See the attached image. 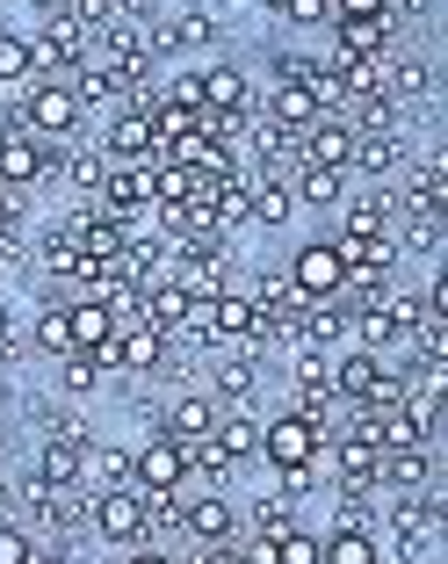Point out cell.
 Returning a JSON list of instances; mask_svg holds the SVG:
<instances>
[{
  "label": "cell",
  "mask_w": 448,
  "mask_h": 564,
  "mask_svg": "<svg viewBox=\"0 0 448 564\" xmlns=\"http://www.w3.org/2000/svg\"><path fill=\"white\" fill-rule=\"evenodd\" d=\"M0 131H22V138H44V145H66L73 131H80V95H73L66 80H36L30 95H22V109H8V123Z\"/></svg>",
  "instance_id": "obj_1"
},
{
  "label": "cell",
  "mask_w": 448,
  "mask_h": 564,
  "mask_svg": "<svg viewBox=\"0 0 448 564\" xmlns=\"http://www.w3.org/2000/svg\"><path fill=\"white\" fill-rule=\"evenodd\" d=\"M87 529L101 535V543H152L145 529V492L138 485H109V492H87Z\"/></svg>",
  "instance_id": "obj_2"
},
{
  "label": "cell",
  "mask_w": 448,
  "mask_h": 564,
  "mask_svg": "<svg viewBox=\"0 0 448 564\" xmlns=\"http://www.w3.org/2000/svg\"><path fill=\"white\" fill-rule=\"evenodd\" d=\"M131 485H138V492H182V485H188V448L174 442V434L152 427V442L131 448Z\"/></svg>",
  "instance_id": "obj_3"
},
{
  "label": "cell",
  "mask_w": 448,
  "mask_h": 564,
  "mask_svg": "<svg viewBox=\"0 0 448 564\" xmlns=\"http://www.w3.org/2000/svg\"><path fill=\"white\" fill-rule=\"evenodd\" d=\"M101 210L123 217V225H138V217H152V160H109V174H101Z\"/></svg>",
  "instance_id": "obj_4"
},
{
  "label": "cell",
  "mask_w": 448,
  "mask_h": 564,
  "mask_svg": "<svg viewBox=\"0 0 448 564\" xmlns=\"http://www.w3.org/2000/svg\"><path fill=\"white\" fill-rule=\"evenodd\" d=\"M289 282H297L304 304H332L348 290V261L332 253V239H312V247H297V261H289Z\"/></svg>",
  "instance_id": "obj_5"
},
{
  "label": "cell",
  "mask_w": 448,
  "mask_h": 564,
  "mask_svg": "<svg viewBox=\"0 0 448 564\" xmlns=\"http://www.w3.org/2000/svg\"><path fill=\"white\" fill-rule=\"evenodd\" d=\"M318 442H326V434L304 427L297 413L261 420V464H267V470H304V464H318Z\"/></svg>",
  "instance_id": "obj_6"
},
{
  "label": "cell",
  "mask_w": 448,
  "mask_h": 564,
  "mask_svg": "<svg viewBox=\"0 0 448 564\" xmlns=\"http://www.w3.org/2000/svg\"><path fill=\"white\" fill-rule=\"evenodd\" d=\"M30 44H36V66L73 73V66L87 58V51H95V30H87V22L73 15V8H51V15H44V30H36Z\"/></svg>",
  "instance_id": "obj_7"
},
{
  "label": "cell",
  "mask_w": 448,
  "mask_h": 564,
  "mask_svg": "<svg viewBox=\"0 0 448 564\" xmlns=\"http://www.w3.org/2000/svg\"><path fill=\"white\" fill-rule=\"evenodd\" d=\"M58 174V145L44 138H22V131H0V182L8 188H36Z\"/></svg>",
  "instance_id": "obj_8"
},
{
  "label": "cell",
  "mask_w": 448,
  "mask_h": 564,
  "mask_svg": "<svg viewBox=\"0 0 448 564\" xmlns=\"http://www.w3.org/2000/svg\"><path fill=\"white\" fill-rule=\"evenodd\" d=\"M267 117L261 123H275V131H289V138H304L318 117H326V101H318V87H304V80H275L267 87V101H261Z\"/></svg>",
  "instance_id": "obj_9"
},
{
  "label": "cell",
  "mask_w": 448,
  "mask_h": 564,
  "mask_svg": "<svg viewBox=\"0 0 448 564\" xmlns=\"http://www.w3.org/2000/svg\"><path fill=\"white\" fill-rule=\"evenodd\" d=\"M101 152H109V160H152V152H160L145 101H123L117 117H109V131H101Z\"/></svg>",
  "instance_id": "obj_10"
},
{
  "label": "cell",
  "mask_w": 448,
  "mask_h": 564,
  "mask_svg": "<svg viewBox=\"0 0 448 564\" xmlns=\"http://www.w3.org/2000/svg\"><path fill=\"white\" fill-rule=\"evenodd\" d=\"M210 427H217V399L210 391H182V399H166V413H160V434H174L182 448L210 442Z\"/></svg>",
  "instance_id": "obj_11"
},
{
  "label": "cell",
  "mask_w": 448,
  "mask_h": 564,
  "mask_svg": "<svg viewBox=\"0 0 448 564\" xmlns=\"http://www.w3.org/2000/svg\"><path fill=\"white\" fill-rule=\"evenodd\" d=\"M297 160L304 166H340V174H348V160H354V123L348 117H318L312 131L297 138Z\"/></svg>",
  "instance_id": "obj_12"
},
{
  "label": "cell",
  "mask_w": 448,
  "mask_h": 564,
  "mask_svg": "<svg viewBox=\"0 0 448 564\" xmlns=\"http://www.w3.org/2000/svg\"><path fill=\"white\" fill-rule=\"evenodd\" d=\"M434 485V448H383L376 456V492H427Z\"/></svg>",
  "instance_id": "obj_13"
},
{
  "label": "cell",
  "mask_w": 448,
  "mask_h": 564,
  "mask_svg": "<svg viewBox=\"0 0 448 564\" xmlns=\"http://www.w3.org/2000/svg\"><path fill=\"white\" fill-rule=\"evenodd\" d=\"M383 377H391V369H383V355L354 348V355H340V362H332V399L369 405V399H376V383H383Z\"/></svg>",
  "instance_id": "obj_14"
},
{
  "label": "cell",
  "mask_w": 448,
  "mask_h": 564,
  "mask_svg": "<svg viewBox=\"0 0 448 564\" xmlns=\"http://www.w3.org/2000/svg\"><path fill=\"white\" fill-rule=\"evenodd\" d=\"M182 529L196 535V543H232L239 514H232V499H225V492H203V499H182Z\"/></svg>",
  "instance_id": "obj_15"
},
{
  "label": "cell",
  "mask_w": 448,
  "mask_h": 564,
  "mask_svg": "<svg viewBox=\"0 0 448 564\" xmlns=\"http://www.w3.org/2000/svg\"><path fill=\"white\" fill-rule=\"evenodd\" d=\"M210 448L225 456V464H247V456H261V420H253V405H232V413H217Z\"/></svg>",
  "instance_id": "obj_16"
},
{
  "label": "cell",
  "mask_w": 448,
  "mask_h": 564,
  "mask_svg": "<svg viewBox=\"0 0 448 564\" xmlns=\"http://www.w3.org/2000/svg\"><path fill=\"white\" fill-rule=\"evenodd\" d=\"M166 362V333L145 326V318H131V326H117V369H131V377H145V369Z\"/></svg>",
  "instance_id": "obj_17"
},
{
  "label": "cell",
  "mask_w": 448,
  "mask_h": 564,
  "mask_svg": "<svg viewBox=\"0 0 448 564\" xmlns=\"http://www.w3.org/2000/svg\"><path fill=\"white\" fill-rule=\"evenodd\" d=\"M210 383H217V399H232V405H253L261 399V355H217V369H210Z\"/></svg>",
  "instance_id": "obj_18"
},
{
  "label": "cell",
  "mask_w": 448,
  "mask_h": 564,
  "mask_svg": "<svg viewBox=\"0 0 448 564\" xmlns=\"http://www.w3.org/2000/svg\"><path fill=\"white\" fill-rule=\"evenodd\" d=\"M80 464H87V442H36V485L80 492Z\"/></svg>",
  "instance_id": "obj_19"
},
{
  "label": "cell",
  "mask_w": 448,
  "mask_h": 564,
  "mask_svg": "<svg viewBox=\"0 0 448 564\" xmlns=\"http://www.w3.org/2000/svg\"><path fill=\"white\" fill-rule=\"evenodd\" d=\"M354 174H369V182H398V174H405V138H391V131H383V138H354Z\"/></svg>",
  "instance_id": "obj_20"
},
{
  "label": "cell",
  "mask_w": 448,
  "mask_h": 564,
  "mask_svg": "<svg viewBox=\"0 0 448 564\" xmlns=\"http://www.w3.org/2000/svg\"><path fill=\"white\" fill-rule=\"evenodd\" d=\"M391 30L398 22H332V51L340 58H391Z\"/></svg>",
  "instance_id": "obj_21"
},
{
  "label": "cell",
  "mask_w": 448,
  "mask_h": 564,
  "mask_svg": "<svg viewBox=\"0 0 448 564\" xmlns=\"http://www.w3.org/2000/svg\"><path fill=\"white\" fill-rule=\"evenodd\" d=\"M247 174H253V166H247ZM289 210H297V196H289L283 174H253V210H247V225H267V232H275V225H289Z\"/></svg>",
  "instance_id": "obj_22"
},
{
  "label": "cell",
  "mask_w": 448,
  "mask_h": 564,
  "mask_svg": "<svg viewBox=\"0 0 448 564\" xmlns=\"http://www.w3.org/2000/svg\"><path fill=\"white\" fill-rule=\"evenodd\" d=\"M289 196L312 203V210H332V203H348V174H340V166H304V160H297V182H289Z\"/></svg>",
  "instance_id": "obj_23"
},
{
  "label": "cell",
  "mask_w": 448,
  "mask_h": 564,
  "mask_svg": "<svg viewBox=\"0 0 448 564\" xmlns=\"http://www.w3.org/2000/svg\"><path fill=\"white\" fill-rule=\"evenodd\" d=\"M66 326H73V355H87V348H101V340L117 333V312L95 304V297H73L66 304Z\"/></svg>",
  "instance_id": "obj_24"
},
{
  "label": "cell",
  "mask_w": 448,
  "mask_h": 564,
  "mask_svg": "<svg viewBox=\"0 0 448 564\" xmlns=\"http://www.w3.org/2000/svg\"><path fill=\"white\" fill-rule=\"evenodd\" d=\"M80 485H95V492H109V485H131V448H117V442H87Z\"/></svg>",
  "instance_id": "obj_25"
},
{
  "label": "cell",
  "mask_w": 448,
  "mask_h": 564,
  "mask_svg": "<svg viewBox=\"0 0 448 564\" xmlns=\"http://www.w3.org/2000/svg\"><path fill=\"white\" fill-rule=\"evenodd\" d=\"M318 564H383V550L369 529H332L318 535Z\"/></svg>",
  "instance_id": "obj_26"
},
{
  "label": "cell",
  "mask_w": 448,
  "mask_h": 564,
  "mask_svg": "<svg viewBox=\"0 0 448 564\" xmlns=\"http://www.w3.org/2000/svg\"><path fill=\"white\" fill-rule=\"evenodd\" d=\"M203 109H253V87L239 66H203Z\"/></svg>",
  "instance_id": "obj_27"
},
{
  "label": "cell",
  "mask_w": 448,
  "mask_h": 564,
  "mask_svg": "<svg viewBox=\"0 0 448 564\" xmlns=\"http://www.w3.org/2000/svg\"><path fill=\"white\" fill-rule=\"evenodd\" d=\"M36 80V44L22 30H0V87H22Z\"/></svg>",
  "instance_id": "obj_28"
},
{
  "label": "cell",
  "mask_w": 448,
  "mask_h": 564,
  "mask_svg": "<svg viewBox=\"0 0 448 564\" xmlns=\"http://www.w3.org/2000/svg\"><path fill=\"white\" fill-rule=\"evenodd\" d=\"M36 355H51V362H66V355H73L66 304H44V312H36Z\"/></svg>",
  "instance_id": "obj_29"
},
{
  "label": "cell",
  "mask_w": 448,
  "mask_h": 564,
  "mask_svg": "<svg viewBox=\"0 0 448 564\" xmlns=\"http://www.w3.org/2000/svg\"><path fill=\"white\" fill-rule=\"evenodd\" d=\"M58 166H66V182L95 203L101 196V174H109V152H73V160H58Z\"/></svg>",
  "instance_id": "obj_30"
},
{
  "label": "cell",
  "mask_w": 448,
  "mask_h": 564,
  "mask_svg": "<svg viewBox=\"0 0 448 564\" xmlns=\"http://www.w3.org/2000/svg\"><path fill=\"white\" fill-rule=\"evenodd\" d=\"M289 529H297L289 499H275V492H267V499H253V535H289Z\"/></svg>",
  "instance_id": "obj_31"
},
{
  "label": "cell",
  "mask_w": 448,
  "mask_h": 564,
  "mask_svg": "<svg viewBox=\"0 0 448 564\" xmlns=\"http://www.w3.org/2000/svg\"><path fill=\"white\" fill-rule=\"evenodd\" d=\"M275 564H318V535H312V529L275 535Z\"/></svg>",
  "instance_id": "obj_32"
},
{
  "label": "cell",
  "mask_w": 448,
  "mask_h": 564,
  "mask_svg": "<svg viewBox=\"0 0 448 564\" xmlns=\"http://www.w3.org/2000/svg\"><path fill=\"white\" fill-rule=\"evenodd\" d=\"M275 15L297 22V30H326V22H332V0H283Z\"/></svg>",
  "instance_id": "obj_33"
},
{
  "label": "cell",
  "mask_w": 448,
  "mask_h": 564,
  "mask_svg": "<svg viewBox=\"0 0 448 564\" xmlns=\"http://www.w3.org/2000/svg\"><path fill=\"white\" fill-rule=\"evenodd\" d=\"M318 383H332V355L326 348H297V391H318Z\"/></svg>",
  "instance_id": "obj_34"
},
{
  "label": "cell",
  "mask_w": 448,
  "mask_h": 564,
  "mask_svg": "<svg viewBox=\"0 0 448 564\" xmlns=\"http://www.w3.org/2000/svg\"><path fill=\"white\" fill-rule=\"evenodd\" d=\"M391 0H332V22H391Z\"/></svg>",
  "instance_id": "obj_35"
},
{
  "label": "cell",
  "mask_w": 448,
  "mask_h": 564,
  "mask_svg": "<svg viewBox=\"0 0 448 564\" xmlns=\"http://www.w3.org/2000/svg\"><path fill=\"white\" fill-rule=\"evenodd\" d=\"M160 101H174V109H203V73H174V80H160Z\"/></svg>",
  "instance_id": "obj_36"
},
{
  "label": "cell",
  "mask_w": 448,
  "mask_h": 564,
  "mask_svg": "<svg viewBox=\"0 0 448 564\" xmlns=\"http://www.w3.org/2000/svg\"><path fill=\"white\" fill-rule=\"evenodd\" d=\"M318 492V464H304V470H275V499H289V507H297V499H312Z\"/></svg>",
  "instance_id": "obj_37"
},
{
  "label": "cell",
  "mask_w": 448,
  "mask_h": 564,
  "mask_svg": "<svg viewBox=\"0 0 448 564\" xmlns=\"http://www.w3.org/2000/svg\"><path fill=\"white\" fill-rule=\"evenodd\" d=\"M30 550H36V535L22 521H0V564H30Z\"/></svg>",
  "instance_id": "obj_38"
},
{
  "label": "cell",
  "mask_w": 448,
  "mask_h": 564,
  "mask_svg": "<svg viewBox=\"0 0 448 564\" xmlns=\"http://www.w3.org/2000/svg\"><path fill=\"white\" fill-rule=\"evenodd\" d=\"M95 383H101V369L87 362V355H66V391H73V399H87Z\"/></svg>",
  "instance_id": "obj_39"
},
{
  "label": "cell",
  "mask_w": 448,
  "mask_h": 564,
  "mask_svg": "<svg viewBox=\"0 0 448 564\" xmlns=\"http://www.w3.org/2000/svg\"><path fill=\"white\" fill-rule=\"evenodd\" d=\"M123 564H182V557H166L160 543H131V557H123Z\"/></svg>",
  "instance_id": "obj_40"
},
{
  "label": "cell",
  "mask_w": 448,
  "mask_h": 564,
  "mask_svg": "<svg viewBox=\"0 0 448 564\" xmlns=\"http://www.w3.org/2000/svg\"><path fill=\"white\" fill-rule=\"evenodd\" d=\"M0 362H8V312H0Z\"/></svg>",
  "instance_id": "obj_41"
},
{
  "label": "cell",
  "mask_w": 448,
  "mask_h": 564,
  "mask_svg": "<svg viewBox=\"0 0 448 564\" xmlns=\"http://www.w3.org/2000/svg\"><path fill=\"white\" fill-rule=\"evenodd\" d=\"M0 405H8V369H0Z\"/></svg>",
  "instance_id": "obj_42"
},
{
  "label": "cell",
  "mask_w": 448,
  "mask_h": 564,
  "mask_svg": "<svg viewBox=\"0 0 448 564\" xmlns=\"http://www.w3.org/2000/svg\"><path fill=\"white\" fill-rule=\"evenodd\" d=\"M0 514H8V478H0Z\"/></svg>",
  "instance_id": "obj_43"
},
{
  "label": "cell",
  "mask_w": 448,
  "mask_h": 564,
  "mask_svg": "<svg viewBox=\"0 0 448 564\" xmlns=\"http://www.w3.org/2000/svg\"><path fill=\"white\" fill-rule=\"evenodd\" d=\"M95 564H123V557H95Z\"/></svg>",
  "instance_id": "obj_44"
},
{
  "label": "cell",
  "mask_w": 448,
  "mask_h": 564,
  "mask_svg": "<svg viewBox=\"0 0 448 564\" xmlns=\"http://www.w3.org/2000/svg\"><path fill=\"white\" fill-rule=\"evenodd\" d=\"M261 8H283V0H261Z\"/></svg>",
  "instance_id": "obj_45"
}]
</instances>
